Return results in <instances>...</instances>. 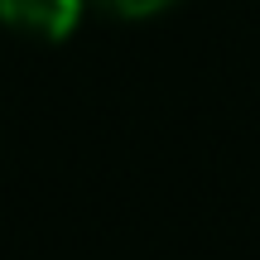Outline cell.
Listing matches in <instances>:
<instances>
[{
	"mask_svg": "<svg viewBox=\"0 0 260 260\" xmlns=\"http://www.w3.org/2000/svg\"><path fill=\"white\" fill-rule=\"evenodd\" d=\"M0 19L29 39H68L82 19V0H0Z\"/></svg>",
	"mask_w": 260,
	"mask_h": 260,
	"instance_id": "cell-1",
	"label": "cell"
},
{
	"mask_svg": "<svg viewBox=\"0 0 260 260\" xmlns=\"http://www.w3.org/2000/svg\"><path fill=\"white\" fill-rule=\"evenodd\" d=\"M96 5H106L111 15H121V19H145V15H159V10H169L174 0H96Z\"/></svg>",
	"mask_w": 260,
	"mask_h": 260,
	"instance_id": "cell-2",
	"label": "cell"
}]
</instances>
